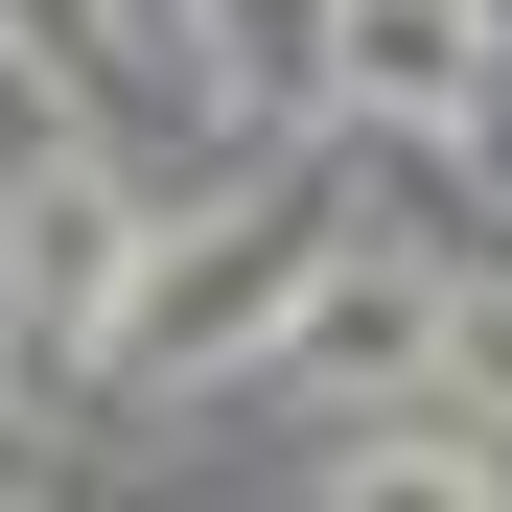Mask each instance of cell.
<instances>
[{
  "label": "cell",
  "instance_id": "6da1fadb",
  "mask_svg": "<svg viewBox=\"0 0 512 512\" xmlns=\"http://www.w3.org/2000/svg\"><path fill=\"white\" fill-rule=\"evenodd\" d=\"M419 326H443V280H419L396 233H303V280H280V326H256V373H280V396H396Z\"/></svg>",
  "mask_w": 512,
  "mask_h": 512
},
{
  "label": "cell",
  "instance_id": "7a4b0ae2",
  "mask_svg": "<svg viewBox=\"0 0 512 512\" xmlns=\"http://www.w3.org/2000/svg\"><path fill=\"white\" fill-rule=\"evenodd\" d=\"M117 256H140V210H117V163H24V187H0V303H24V350H94Z\"/></svg>",
  "mask_w": 512,
  "mask_h": 512
},
{
  "label": "cell",
  "instance_id": "3957f363",
  "mask_svg": "<svg viewBox=\"0 0 512 512\" xmlns=\"http://www.w3.org/2000/svg\"><path fill=\"white\" fill-rule=\"evenodd\" d=\"M303 47H326V70H350V94H373L396 140H419V117H443V140H466V117H489V47H512V24H489V0H326V24H303Z\"/></svg>",
  "mask_w": 512,
  "mask_h": 512
},
{
  "label": "cell",
  "instance_id": "277c9868",
  "mask_svg": "<svg viewBox=\"0 0 512 512\" xmlns=\"http://www.w3.org/2000/svg\"><path fill=\"white\" fill-rule=\"evenodd\" d=\"M350 489H512V443H489V419H373Z\"/></svg>",
  "mask_w": 512,
  "mask_h": 512
},
{
  "label": "cell",
  "instance_id": "5b68a950",
  "mask_svg": "<svg viewBox=\"0 0 512 512\" xmlns=\"http://www.w3.org/2000/svg\"><path fill=\"white\" fill-rule=\"evenodd\" d=\"M419 373H466V396H489V419H512V280H466V303H443V326H419Z\"/></svg>",
  "mask_w": 512,
  "mask_h": 512
}]
</instances>
